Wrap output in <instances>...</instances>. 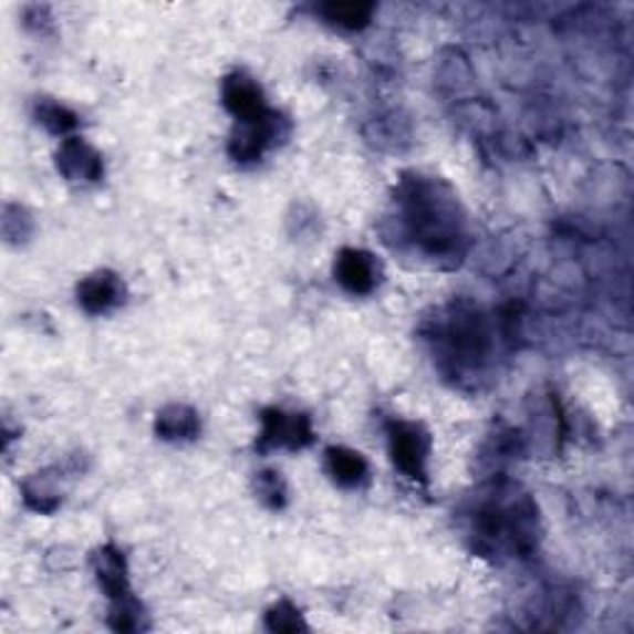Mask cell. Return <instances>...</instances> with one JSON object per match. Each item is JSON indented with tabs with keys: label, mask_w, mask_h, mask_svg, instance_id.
Wrapping results in <instances>:
<instances>
[{
	"label": "cell",
	"mask_w": 634,
	"mask_h": 634,
	"mask_svg": "<svg viewBox=\"0 0 634 634\" xmlns=\"http://www.w3.org/2000/svg\"><path fill=\"white\" fill-rule=\"evenodd\" d=\"M389 454L402 474H407L414 481H426V459H429V434L419 424L392 419L387 424Z\"/></svg>",
	"instance_id": "cell-4"
},
{
	"label": "cell",
	"mask_w": 634,
	"mask_h": 634,
	"mask_svg": "<svg viewBox=\"0 0 634 634\" xmlns=\"http://www.w3.org/2000/svg\"><path fill=\"white\" fill-rule=\"evenodd\" d=\"M285 134V119L276 112L256 122H241V129L231 139V157L236 162H256L261 154Z\"/></svg>",
	"instance_id": "cell-5"
},
{
	"label": "cell",
	"mask_w": 634,
	"mask_h": 634,
	"mask_svg": "<svg viewBox=\"0 0 634 634\" xmlns=\"http://www.w3.org/2000/svg\"><path fill=\"white\" fill-rule=\"evenodd\" d=\"M310 441H313V426L305 414H285L280 409L263 412V434L258 439L261 451L276 449V446L303 449Z\"/></svg>",
	"instance_id": "cell-6"
},
{
	"label": "cell",
	"mask_w": 634,
	"mask_h": 634,
	"mask_svg": "<svg viewBox=\"0 0 634 634\" xmlns=\"http://www.w3.org/2000/svg\"><path fill=\"white\" fill-rule=\"evenodd\" d=\"M328 474L340 486H357L367 476V461L362 454L345 449V446H332L328 449Z\"/></svg>",
	"instance_id": "cell-12"
},
{
	"label": "cell",
	"mask_w": 634,
	"mask_h": 634,
	"mask_svg": "<svg viewBox=\"0 0 634 634\" xmlns=\"http://www.w3.org/2000/svg\"><path fill=\"white\" fill-rule=\"evenodd\" d=\"M266 625L273 632H298V630H308L300 612L290 605L288 600L278 602V605L266 615Z\"/></svg>",
	"instance_id": "cell-16"
},
{
	"label": "cell",
	"mask_w": 634,
	"mask_h": 634,
	"mask_svg": "<svg viewBox=\"0 0 634 634\" xmlns=\"http://www.w3.org/2000/svg\"><path fill=\"white\" fill-rule=\"evenodd\" d=\"M58 169L72 181H95L102 174V162L97 152L87 147L85 142L70 137L62 142L58 152Z\"/></svg>",
	"instance_id": "cell-10"
},
{
	"label": "cell",
	"mask_w": 634,
	"mask_h": 634,
	"mask_svg": "<svg viewBox=\"0 0 634 634\" xmlns=\"http://www.w3.org/2000/svg\"><path fill=\"white\" fill-rule=\"evenodd\" d=\"M335 276L340 285L350 290V293L367 295L377 285L380 268L370 253L357 251V248H345L335 263Z\"/></svg>",
	"instance_id": "cell-7"
},
{
	"label": "cell",
	"mask_w": 634,
	"mask_h": 634,
	"mask_svg": "<svg viewBox=\"0 0 634 634\" xmlns=\"http://www.w3.org/2000/svg\"><path fill=\"white\" fill-rule=\"evenodd\" d=\"M397 218L407 241L434 261H454L464 246V216L449 186L439 179L414 176L397 191Z\"/></svg>",
	"instance_id": "cell-1"
},
{
	"label": "cell",
	"mask_w": 634,
	"mask_h": 634,
	"mask_svg": "<svg viewBox=\"0 0 634 634\" xmlns=\"http://www.w3.org/2000/svg\"><path fill=\"white\" fill-rule=\"evenodd\" d=\"M469 538L478 555H528L538 543V508L513 484L488 486L469 511Z\"/></svg>",
	"instance_id": "cell-2"
},
{
	"label": "cell",
	"mask_w": 634,
	"mask_h": 634,
	"mask_svg": "<svg viewBox=\"0 0 634 634\" xmlns=\"http://www.w3.org/2000/svg\"><path fill=\"white\" fill-rule=\"evenodd\" d=\"M38 119L53 134H67L77 127V117L58 102H43L38 105Z\"/></svg>",
	"instance_id": "cell-15"
},
{
	"label": "cell",
	"mask_w": 634,
	"mask_h": 634,
	"mask_svg": "<svg viewBox=\"0 0 634 634\" xmlns=\"http://www.w3.org/2000/svg\"><path fill=\"white\" fill-rule=\"evenodd\" d=\"M258 493L266 503H270L273 508L283 506L285 503V486L280 481V474L276 471H266L258 476Z\"/></svg>",
	"instance_id": "cell-17"
},
{
	"label": "cell",
	"mask_w": 634,
	"mask_h": 634,
	"mask_svg": "<svg viewBox=\"0 0 634 634\" xmlns=\"http://www.w3.org/2000/svg\"><path fill=\"white\" fill-rule=\"evenodd\" d=\"M95 570L102 590L107 592L112 602L129 597V585H127V563H124L122 550L114 545H105L95 555Z\"/></svg>",
	"instance_id": "cell-11"
},
{
	"label": "cell",
	"mask_w": 634,
	"mask_h": 634,
	"mask_svg": "<svg viewBox=\"0 0 634 634\" xmlns=\"http://www.w3.org/2000/svg\"><path fill=\"white\" fill-rule=\"evenodd\" d=\"M224 102H226V107L236 114V119H241V122H256V119L266 117V114L270 112L266 107L261 87H258L251 77L241 75V72L226 77Z\"/></svg>",
	"instance_id": "cell-8"
},
{
	"label": "cell",
	"mask_w": 634,
	"mask_h": 634,
	"mask_svg": "<svg viewBox=\"0 0 634 634\" xmlns=\"http://www.w3.org/2000/svg\"><path fill=\"white\" fill-rule=\"evenodd\" d=\"M77 298L87 313H107V310L117 308L124 300V283L119 276L110 273V270H100V273L82 280Z\"/></svg>",
	"instance_id": "cell-9"
},
{
	"label": "cell",
	"mask_w": 634,
	"mask_h": 634,
	"mask_svg": "<svg viewBox=\"0 0 634 634\" xmlns=\"http://www.w3.org/2000/svg\"><path fill=\"white\" fill-rule=\"evenodd\" d=\"M493 332L486 315L474 305H451L436 320L434 342L444 365L454 372L478 370L491 352Z\"/></svg>",
	"instance_id": "cell-3"
},
{
	"label": "cell",
	"mask_w": 634,
	"mask_h": 634,
	"mask_svg": "<svg viewBox=\"0 0 634 634\" xmlns=\"http://www.w3.org/2000/svg\"><path fill=\"white\" fill-rule=\"evenodd\" d=\"M157 432L164 439H194L199 434V417L189 407H169L159 414Z\"/></svg>",
	"instance_id": "cell-13"
},
{
	"label": "cell",
	"mask_w": 634,
	"mask_h": 634,
	"mask_svg": "<svg viewBox=\"0 0 634 634\" xmlns=\"http://www.w3.org/2000/svg\"><path fill=\"white\" fill-rule=\"evenodd\" d=\"M320 13L325 15L330 23L357 30L365 28L370 23V18L374 13V6L370 3H328L320 8Z\"/></svg>",
	"instance_id": "cell-14"
}]
</instances>
